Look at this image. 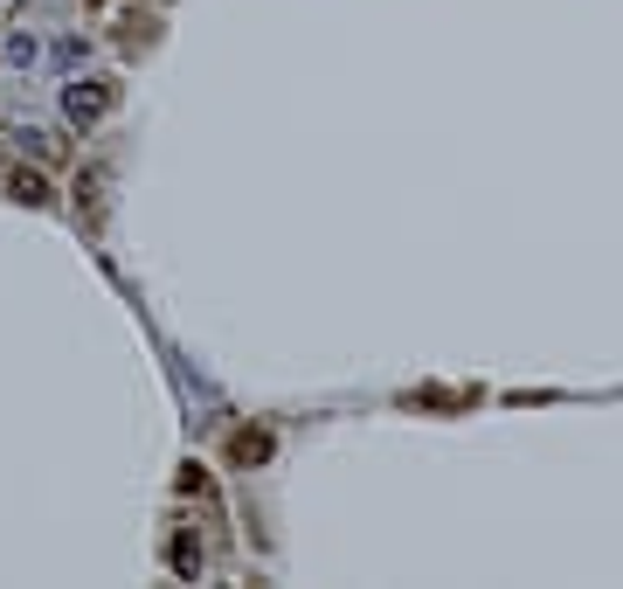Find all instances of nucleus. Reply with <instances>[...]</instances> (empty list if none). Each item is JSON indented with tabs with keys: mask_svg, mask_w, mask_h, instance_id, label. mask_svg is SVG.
Masks as SVG:
<instances>
[{
	"mask_svg": "<svg viewBox=\"0 0 623 589\" xmlns=\"http://www.w3.org/2000/svg\"><path fill=\"white\" fill-rule=\"evenodd\" d=\"M112 84H104V76H76V84H63V118L70 125H97L104 112H112Z\"/></svg>",
	"mask_w": 623,
	"mask_h": 589,
	"instance_id": "obj_1",
	"label": "nucleus"
},
{
	"mask_svg": "<svg viewBox=\"0 0 623 589\" xmlns=\"http://www.w3.org/2000/svg\"><path fill=\"white\" fill-rule=\"evenodd\" d=\"M8 201H21V209H49V173H35V167H8Z\"/></svg>",
	"mask_w": 623,
	"mask_h": 589,
	"instance_id": "obj_2",
	"label": "nucleus"
},
{
	"mask_svg": "<svg viewBox=\"0 0 623 589\" xmlns=\"http://www.w3.org/2000/svg\"><path fill=\"white\" fill-rule=\"evenodd\" d=\"M229 457H236V465H264V457H271V430H236V438H229Z\"/></svg>",
	"mask_w": 623,
	"mask_h": 589,
	"instance_id": "obj_3",
	"label": "nucleus"
},
{
	"mask_svg": "<svg viewBox=\"0 0 623 589\" xmlns=\"http://www.w3.org/2000/svg\"><path fill=\"white\" fill-rule=\"evenodd\" d=\"M21 146H29L35 160H56V152H63V139H56V133H42V125H21Z\"/></svg>",
	"mask_w": 623,
	"mask_h": 589,
	"instance_id": "obj_4",
	"label": "nucleus"
},
{
	"mask_svg": "<svg viewBox=\"0 0 623 589\" xmlns=\"http://www.w3.org/2000/svg\"><path fill=\"white\" fill-rule=\"evenodd\" d=\"M167 561H173V569H180V576H201V548L188 541V534H180V541L167 548Z\"/></svg>",
	"mask_w": 623,
	"mask_h": 589,
	"instance_id": "obj_5",
	"label": "nucleus"
},
{
	"mask_svg": "<svg viewBox=\"0 0 623 589\" xmlns=\"http://www.w3.org/2000/svg\"><path fill=\"white\" fill-rule=\"evenodd\" d=\"M35 56H42V49H35V35H8V63H14V70H29Z\"/></svg>",
	"mask_w": 623,
	"mask_h": 589,
	"instance_id": "obj_6",
	"label": "nucleus"
}]
</instances>
